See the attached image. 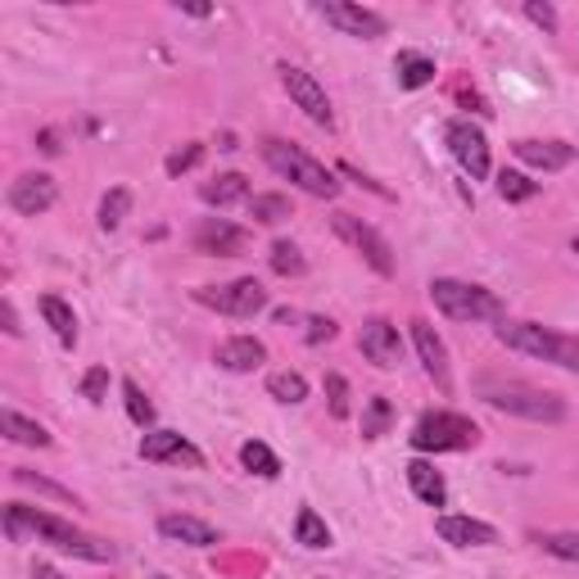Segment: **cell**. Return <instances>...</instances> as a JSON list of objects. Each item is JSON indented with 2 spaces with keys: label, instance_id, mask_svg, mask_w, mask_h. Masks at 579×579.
I'll list each match as a JSON object with an SVG mask.
<instances>
[{
  "label": "cell",
  "instance_id": "obj_29",
  "mask_svg": "<svg viewBox=\"0 0 579 579\" xmlns=\"http://www.w3.org/2000/svg\"><path fill=\"white\" fill-rule=\"evenodd\" d=\"M127 213H132V190H127V186H113L109 196L100 200V226H104V231H119Z\"/></svg>",
  "mask_w": 579,
  "mask_h": 579
},
{
  "label": "cell",
  "instance_id": "obj_35",
  "mask_svg": "<svg viewBox=\"0 0 579 579\" xmlns=\"http://www.w3.org/2000/svg\"><path fill=\"white\" fill-rule=\"evenodd\" d=\"M267 263H272L277 277H299V272H303V254H299V245H290V241H277V245H272V258H267Z\"/></svg>",
  "mask_w": 579,
  "mask_h": 579
},
{
  "label": "cell",
  "instance_id": "obj_26",
  "mask_svg": "<svg viewBox=\"0 0 579 579\" xmlns=\"http://www.w3.org/2000/svg\"><path fill=\"white\" fill-rule=\"evenodd\" d=\"M394 68H399V87H408V91H416V87L435 82V59H426V55H412V51H403V55L394 59Z\"/></svg>",
  "mask_w": 579,
  "mask_h": 579
},
{
  "label": "cell",
  "instance_id": "obj_32",
  "mask_svg": "<svg viewBox=\"0 0 579 579\" xmlns=\"http://www.w3.org/2000/svg\"><path fill=\"white\" fill-rule=\"evenodd\" d=\"M498 196H503L508 204H525L538 196V181H530L525 172H503L498 177Z\"/></svg>",
  "mask_w": 579,
  "mask_h": 579
},
{
  "label": "cell",
  "instance_id": "obj_20",
  "mask_svg": "<svg viewBox=\"0 0 579 579\" xmlns=\"http://www.w3.org/2000/svg\"><path fill=\"white\" fill-rule=\"evenodd\" d=\"M263 363H267V344L254 339V335H236V339L218 344V367L222 371H258Z\"/></svg>",
  "mask_w": 579,
  "mask_h": 579
},
{
  "label": "cell",
  "instance_id": "obj_13",
  "mask_svg": "<svg viewBox=\"0 0 579 579\" xmlns=\"http://www.w3.org/2000/svg\"><path fill=\"white\" fill-rule=\"evenodd\" d=\"M59 190H55V177L46 172H23L19 181H10V209L23 213V218H42L46 209H55Z\"/></svg>",
  "mask_w": 579,
  "mask_h": 579
},
{
  "label": "cell",
  "instance_id": "obj_8",
  "mask_svg": "<svg viewBox=\"0 0 579 579\" xmlns=\"http://www.w3.org/2000/svg\"><path fill=\"white\" fill-rule=\"evenodd\" d=\"M281 73V87H286V96L313 119L318 127H335V113H331V100H326V91L318 87V77L313 73H303V68H294V64H281L277 68Z\"/></svg>",
  "mask_w": 579,
  "mask_h": 579
},
{
  "label": "cell",
  "instance_id": "obj_28",
  "mask_svg": "<svg viewBox=\"0 0 579 579\" xmlns=\"http://www.w3.org/2000/svg\"><path fill=\"white\" fill-rule=\"evenodd\" d=\"M294 538L303 548H331V530H326V521L313 512V508H303L299 512V521H294Z\"/></svg>",
  "mask_w": 579,
  "mask_h": 579
},
{
  "label": "cell",
  "instance_id": "obj_11",
  "mask_svg": "<svg viewBox=\"0 0 579 579\" xmlns=\"http://www.w3.org/2000/svg\"><path fill=\"white\" fill-rule=\"evenodd\" d=\"M358 349L367 363H376L380 371H394L403 363V339H399V326L394 322H385V318H371L363 322L358 331Z\"/></svg>",
  "mask_w": 579,
  "mask_h": 579
},
{
  "label": "cell",
  "instance_id": "obj_30",
  "mask_svg": "<svg viewBox=\"0 0 579 579\" xmlns=\"http://www.w3.org/2000/svg\"><path fill=\"white\" fill-rule=\"evenodd\" d=\"M249 218L263 222V226H277V222L290 218V200L286 196H254L249 200Z\"/></svg>",
  "mask_w": 579,
  "mask_h": 579
},
{
  "label": "cell",
  "instance_id": "obj_33",
  "mask_svg": "<svg viewBox=\"0 0 579 579\" xmlns=\"http://www.w3.org/2000/svg\"><path fill=\"white\" fill-rule=\"evenodd\" d=\"M390 421H394L390 399H371L367 412H363V435H367V439H380L385 431H390Z\"/></svg>",
  "mask_w": 579,
  "mask_h": 579
},
{
  "label": "cell",
  "instance_id": "obj_25",
  "mask_svg": "<svg viewBox=\"0 0 579 579\" xmlns=\"http://www.w3.org/2000/svg\"><path fill=\"white\" fill-rule=\"evenodd\" d=\"M241 467L249 471V476H263V480H277L281 476V457L267 448L263 439H249V444H241Z\"/></svg>",
  "mask_w": 579,
  "mask_h": 579
},
{
  "label": "cell",
  "instance_id": "obj_4",
  "mask_svg": "<svg viewBox=\"0 0 579 579\" xmlns=\"http://www.w3.org/2000/svg\"><path fill=\"white\" fill-rule=\"evenodd\" d=\"M431 299L444 318L453 322H498L503 318V299L485 286H471V281H453V277H435L431 281Z\"/></svg>",
  "mask_w": 579,
  "mask_h": 579
},
{
  "label": "cell",
  "instance_id": "obj_7",
  "mask_svg": "<svg viewBox=\"0 0 579 579\" xmlns=\"http://www.w3.org/2000/svg\"><path fill=\"white\" fill-rule=\"evenodd\" d=\"M196 299L204 308H218V313H226V318H254L267 308V290L254 277H241L231 286H204V290H196Z\"/></svg>",
  "mask_w": 579,
  "mask_h": 579
},
{
  "label": "cell",
  "instance_id": "obj_34",
  "mask_svg": "<svg viewBox=\"0 0 579 579\" xmlns=\"http://www.w3.org/2000/svg\"><path fill=\"white\" fill-rule=\"evenodd\" d=\"M538 548H544L548 557H561V561H579V534H575V530L538 534Z\"/></svg>",
  "mask_w": 579,
  "mask_h": 579
},
{
  "label": "cell",
  "instance_id": "obj_1",
  "mask_svg": "<svg viewBox=\"0 0 579 579\" xmlns=\"http://www.w3.org/2000/svg\"><path fill=\"white\" fill-rule=\"evenodd\" d=\"M5 534L14 538V544H23V538H36V544H51V548H59L68 557H82V561H113V557H119V548L104 544V538L82 534L73 521L51 516V512H36L27 503H10L5 508Z\"/></svg>",
  "mask_w": 579,
  "mask_h": 579
},
{
  "label": "cell",
  "instance_id": "obj_42",
  "mask_svg": "<svg viewBox=\"0 0 579 579\" xmlns=\"http://www.w3.org/2000/svg\"><path fill=\"white\" fill-rule=\"evenodd\" d=\"M308 344H322V339H335V322L331 318H308V331H303Z\"/></svg>",
  "mask_w": 579,
  "mask_h": 579
},
{
  "label": "cell",
  "instance_id": "obj_19",
  "mask_svg": "<svg viewBox=\"0 0 579 579\" xmlns=\"http://www.w3.org/2000/svg\"><path fill=\"white\" fill-rule=\"evenodd\" d=\"M512 149H516L521 164L544 168V172H561L575 159V145H561V141H516Z\"/></svg>",
  "mask_w": 579,
  "mask_h": 579
},
{
  "label": "cell",
  "instance_id": "obj_39",
  "mask_svg": "<svg viewBox=\"0 0 579 579\" xmlns=\"http://www.w3.org/2000/svg\"><path fill=\"white\" fill-rule=\"evenodd\" d=\"M204 159V145H186V149H177V154H168V164H164V172L168 177H181V172H190Z\"/></svg>",
  "mask_w": 579,
  "mask_h": 579
},
{
  "label": "cell",
  "instance_id": "obj_47",
  "mask_svg": "<svg viewBox=\"0 0 579 579\" xmlns=\"http://www.w3.org/2000/svg\"><path fill=\"white\" fill-rule=\"evenodd\" d=\"M154 579H172V575H154Z\"/></svg>",
  "mask_w": 579,
  "mask_h": 579
},
{
  "label": "cell",
  "instance_id": "obj_9",
  "mask_svg": "<svg viewBox=\"0 0 579 579\" xmlns=\"http://www.w3.org/2000/svg\"><path fill=\"white\" fill-rule=\"evenodd\" d=\"M318 14H322L331 27H339L344 36H363V42H376V36H385V32H390V23H385V14H376V10H363V5H354V0H322V5H318Z\"/></svg>",
  "mask_w": 579,
  "mask_h": 579
},
{
  "label": "cell",
  "instance_id": "obj_6",
  "mask_svg": "<svg viewBox=\"0 0 579 579\" xmlns=\"http://www.w3.org/2000/svg\"><path fill=\"white\" fill-rule=\"evenodd\" d=\"M331 222H335V236H339L344 245H349V249H358V254L371 263V272L394 277V254H390V241H385L376 226H367V222H363V218H354V213H335Z\"/></svg>",
  "mask_w": 579,
  "mask_h": 579
},
{
  "label": "cell",
  "instance_id": "obj_31",
  "mask_svg": "<svg viewBox=\"0 0 579 579\" xmlns=\"http://www.w3.org/2000/svg\"><path fill=\"white\" fill-rule=\"evenodd\" d=\"M14 485H23V489H36V493L59 498V503H73V508H77L73 489H64V485H55V480H46V476H36V471H27V467H14Z\"/></svg>",
  "mask_w": 579,
  "mask_h": 579
},
{
  "label": "cell",
  "instance_id": "obj_12",
  "mask_svg": "<svg viewBox=\"0 0 579 579\" xmlns=\"http://www.w3.org/2000/svg\"><path fill=\"white\" fill-rule=\"evenodd\" d=\"M196 249L209 254V258H236L249 249V231L226 222V218H204L196 226Z\"/></svg>",
  "mask_w": 579,
  "mask_h": 579
},
{
  "label": "cell",
  "instance_id": "obj_3",
  "mask_svg": "<svg viewBox=\"0 0 579 579\" xmlns=\"http://www.w3.org/2000/svg\"><path fill=\"white\" fill-rule=\"evenodd\" d=\"M263 159L272 164V172H281L286 181H294L303 196H318V200H335L339 196V181L313 159V154H303L299 145H286V141H263Z\"/></svg>",
  "mask_w": 579,
  "mask_h": 579
},
{
  "label": "cell",
  "instance_id": "obj_38",
  "mask_svg": "<svg viewBox=\"0 0 579 579\" xmlns=\"http://www.w3.org/2000/svg\"><path fill=\"white\" fill-rule=\"evenodd\" d=\"M82 399L87 403H104L109 399V367H91L82 376Z\"/></svg>",
  "mask_w": 579,
  "mask_h": 579
},
{
  "label": "cell",
  "instance_id": "obj_22",
  "mask_svg": "<svg viewBox=\"0 0 579 579\" xmlns=\"http://www.w3.org/2000/svg\"><path fill=\"white\" fill-rule=\"evenodd\" d=\"M408 485H412V493L421 498V503H431V508H444V498H448V485H444V476L431 467V461H408Z\"/></svg>",
  "mask_w": 579,
  "mask_h": 579
},
{
  "label": "cell",
  "instance_id": "obj_5",
  "mask_svg": "<svg viewBox=\"0 0 579 579\" xmlns=\"http://www.w3.org/2000/svg\"><path fill=\"white\" fill-rule=\"evenodd\" d=\"M480 444V426L457 412H426L412 431L416 453H467Z\"/></svg>",
  "mask_w": 579,
  "mask_h": 579
},
{
  "label": "cell",
  "instance_id": "obj_18",
  "mask_svg": "<svg viewBox=\"0 0 579 579\" xmlns=\"http://www.w3.org/2000/svg\"><path fill=\"white\" fill-rule=\"evenodd\" d=\"M159 534L172 538V544H186V548H213L218 544V530L200 516H186V512H168L159 516Z\"/></svg>",
  "mask_w": 579,
  "mask_h": 579
},
{
  "label": "cell",
  "instance_id": "obj_46",
  "mask_svg": "<svg viewBox=\"0 0 579 579\" xmlns=\"http://www.w3.org/2000/svg\"><path fill=\"white\" fill-rule=\"evenodd\" d=\"M570 249H575V254H579V236H575V241H570Z\"/></svg>",
  "mask_w": 579,
  "mask_h": 579
},
{
  "label": "cell",
  "instance_id": "obj_17",
  "mask_svg": "<svg viewBox=\"0 0 579 579\" xmlns=\"http://www.w3.org/2000/svg\"><path fill=\"white\" fill-rule=\"evenodd\" d=\"M412 344H416L426 376L439 385V390H448V349H444V339L435 335V326L431 322H412Z\"/></svg>",
  "mask_w": 579,
  "mask_h": 579
},
{
  "label": "cell",
  "instance_id": "obj_43",
  "mask_svg": "<svg viewBox=\"0 0 579 579\" xmlns=\"http://www.w3.org/2000/svg\"><path fill=\"white\" fill-rule=\"evenodd\" d=\"M0 322H5V335H23V326H19V313H14V303H10V299L0 303Z\"/></svg>",
  "mask_w": 579,
  "mask_h": 579
},
{
  "label": "cell",
  "instance_id": "obj_16",
  "mask_svg": "<svg viewBox=\"0 0 579 579\" xmlns=\"http://www.w3.org/2000/svg\"><path fill=\"white\" fill-rule=\"evenodd\" d=\"M435 530L453 548H493L498 544V530L489 521H476V516H439Z\"/></svg>",
  "mask_w": 579,
  "mask_h": 579
},
{
  "label": "cell",
  "instance_id": "obj_27",
  "mask_svg": "<svg viewBox=\"0 0 579 579\" xmlns=\"http://www.w3.org/2000/svg\"><path fill=\"white\" fill-rule=\"evenodd\" d=\"M267 394L277 403H303L308 399V380L299 371H272L267 376Z\"/></svg>",
  "mask_w": 579,
  "mask_h": 579
},
{
  "label": "cell",
  "instance_id": "obj_23",
  "mask_svg": "<svg viewBox=\"0 0 579 579\" xmlns=\"http://www.w3.org/2000/svg\"><path fill=\"white\" fill-rule=\"evenodd\" d=\"M42 318H46V326L59 335L64 349H73V344H77V318H73V308H68L59 294H42Z\"/></svg>",
  "mask_w": 579,
  "mask_h": 579
},
{
  "label": "cell",
  "instance_id": "obj_36",
  "mask_svg": "<svg viewBox=\"0 0 579 579\" xmlns=\"http://www.w3.org/2000/svg\"><path fill=\"white\" fill-rule=\"evenodd\" d=\"M123 399H127V416L136 421V426H149V421H154V403L141 394L136 380H123Z\"/></svg>",
  "mask_w": 579,
  "mask_h": 579
},
{
  "label": "cell",
  "instance_id": "obj_15",
  "mask_svg": "<svg viewBox=\"0 0 579 579\" xmlns=\"http://www.w3.org/2000/svg\"><path fill=\"white\" fill-rule=\"evenodd\" d=\"M498 339H503L508 349L544 358V363H553V349H557V331L538 326V322H503V326H498Z\"/></svg>",
  "mask_w": 579,
  "mask_h": 579
},
{
  "label": "cell",
  "instance_id": "obj_44",
  "mask_svg": "<svg viewBox=\"0 0 579 579\" xmlns=\"http://www.w3.org/2000/svg\"><path fill=\"white\" fill-rule=\"evenodd\" d=\"M36 149H42V154H59V149H64V145H59V132L46 127L42 136H36Z\"/></svg>",
  "mask_w": 579,
  "mask_h": 579
},
{
  "label": "cell",
  "instance_id": "obj_41",
  "mask_svg": "<svg viewBox=\"0 0 579 579\" xmlns=\"http://www.w3.org/2000/svg\"><path fill=\"white\" fill-rule=\"evenodd\" d=\"M525 19H530L534 27H544L548 36L557 32V10H553V5H538V0H525Z\"/></svg>",
  "mask_w": 579,
  "mask_h": 579
},
{
  "label": "cell",
  "instance_id": "obj_21",
  "mask_svg": "<svg viewBox=\"0 0 579 579\" xmlns=\"http://www.w3.org/2000/svg\"><path fill=\"white\" fill-rule=\"evenodd\" d=\"M0 431H5V439L23 444V448H51V431L42 426V421H27V416L14 412V408L0 412Z\"/></svg>",
  "mask_w": 579,
  "mask_h": 579
},
{
  "label": "cell",
  "instance_id": "obj_40",
  "mask_svg": "<svg viewBox=\"0 0 579 579\" xmlns=\"http://www.w3.org/2000/svg\"><path fill=\"white\" fill-rule=\"evenodd\" d=\"M553 363L579 376V335H561V331H557V349H553Z\"/></svg>",
  "mask_w": 579,
  "mask_h": 579
},
{
  "label": "cell",
  "instance_id": "obj_14",
  "mask_svg": "<svg viewBox=\"0 0 579 579\" xmlns=\"http://www.w3.org/2000/svg\"><path fill=\"white\" fill-rule=\"evenodd\" d=\"M141 457L145 461H172V467H204V453L181 439L177 431H149L141 439Z\"/></svg>",
  "mask_w": 579,
  "mask_h": 579
},
{
  "label": "cell",
  "instance_id": "obj_37",
  "mask_svg": "<svg viewBox=\"0 0 579 579\" xmlns=\"http://www.w3.org/2000/svg\"><path fill=\"white\" fill-rule=\"evenodd\" d=\"M326 399H331V416L335 421L349 416V380H344V376H326Z\"/></svg>",
  "mask_w": 579,
  "mask_h": 579
},
{
  "label": "cell",
  "instance_id": "obj_24",
  "mask_svg": "<svg viewBox=\"0 0 579 579\" xmlns=\"http://www.w3.org/2000/svg\"><path fill=\"white\" fill-rule=\"evenodd\" d=\"M204 204H213V209H226V204H236V200H249V181L241 177V172H222L218 181H209L204 190Z\"/></svg>",
  "mask_w": 579,
  "mask_h": 579
},
{
  "label": "cell",
  "instance_id": "obj_45",
  "mask_svg": "<svg viewBox=\"0 0 579 579\" xmlns=\"http://www.w3.org/2000/svg\"><path fill=\"white\" fill-rule=\"evenodd\" d=\"M32 579H64V575H59L55 566H36V570H32Z\"/></svg>",
  "mask_w": 579,
  "mask_h": 579
},
{
  "label": "cell",
  "instance_id": "obj_10",
  "mask_svg": "<svg viewBox=\"0 0 579 579\" xmlns=\"http://www.w3.org/2000/svg\"><path fill=\"white\" fill-rule=\"evenodd\" d=\"M448 149H453V159L461 164V172H467L471 181L489 177V141L476 123H467V119L448 123Z\"/></svg>",
  "mask_w": 579,
  "mask_h": 579
},
{
  "label": "cell",
  "instance_id": "obj_2",
  "mask_svg": "<svg viewBox=\"0 0 579 579\" xmlns=\"http://www.w3.org/2000/svg\"><path fill=\"white\" fill-rule=\"evenodd\" d=\"M480 399L508 416H525V421H566V399L553 390H538V385L525 380H485L480 385Z\"/></svg>",
  "mask_w": 579,
  "mask_h": 579
}]
</instances>
